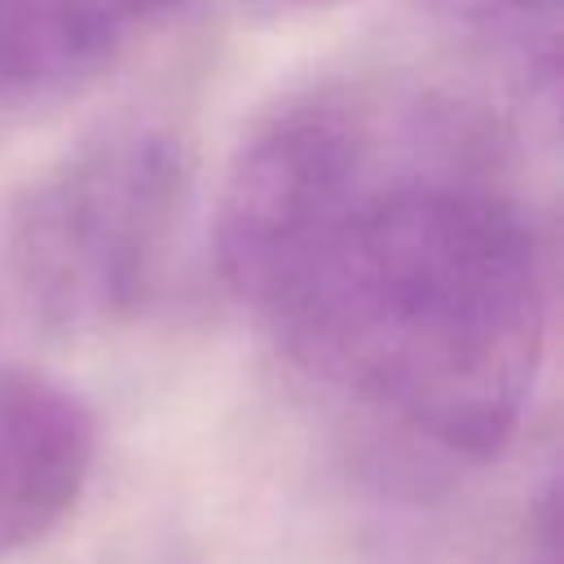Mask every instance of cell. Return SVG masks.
Segmentation results:
<instances>
[{"mask_svg": "<svg viewBox=\"0 0 564 564\" xmlns=\"http://www.w3.org/2000/svg\"><path fill=\"white\" fill-rule=\"evenodd\" d=\"M256 13L264 18H286V13H308V9H326V4H339V0H247Z\"/></svg>", "mask_w": 564, "mask_h": 564, "instance_id": "8", "label": "cell"}, {"mask_svg": "<svg viewBox=\"0 0 564 564\" xmlns=\"http://www.w3.org/2000/svg\"><path fill=\"white\" fill-rule=\"evenodd\" d=\"M97 463V419L44 370H0V560L40 546L79 502Z\"/></svg>", "mask_w": 564, "mask_h": 564, "instance_id": "4", "label": "cell"}, {"mask_svg": "<svg viewBox=\"0 0 564 564\" xmlns=\"http://www.w3.org/2000/svg\"><path fill=\"white\" fill-rule=\"evenodd\" d=\"M247 304L295 370L467 463L516 436L546 352L538 234L476 115L436 93Z\"/></svg>", "mask_w": 564, "mask_h": 564, "instance_id": "1", "label": "cell"}, {"mask_svg": "<svg viewBox=\"0 0 564 564\" xmlns=\"http://www.w3.org/2000/svg\"><path fill=\"white\" fill-rule=\"evenodd\" d=\"M555 516H560V507H555V489L546 485L542 507H538V555H542V564H555V542H560V533H555Z\"/></svg>", "mask_w": 564, "mask_h": 564, "instance_id": "7", "label": "cell"}, {"mask_svg": "<svg viewBox=\"0 0 564 564\" xmlns=\"http://www.w3.org/2000/svg\"><path fill=\"white\" fill-rule=\"evenodd\" d=\"M427 88L330 75L282 97L234 150L216 203V269L247 304L405 141Z\"/></svg>", "mask_w": 564, "mask_h": 564, "instance_id": "3", "label": "cell"}, {"mask_svg": "<svg viewBox=\"0 0 564 564\" xmlns=\"http://www.w3.org/2000/svg\"><path fill=\"white\" fill-rule=\"evenodd\" d=\"M189 189L181 137L145 115L106 119L31 176L4 220L9 278L53 335H97L145 308Z\"/></svg>", "mask_w": 564, "mask_h": 564, "instance_id": "2", "label": "cell"}, {"mask_svg": "<svg viewBox=\"0 0 564 564\" xmlns=\"http://www.w3.org/2000/svg\"><path fill=\"white\" fill-rule=\"evenodd\" d=\"M441 18L485 40L511 62L529 93H555L560 79V0H427Z\"/></svg>", "mask_w": 564, "mask_h": 564, "instance_id": "6", "label": "cell"}, {"mask_svg": "<svg viewBox=\"0 0 564 564\" xmlns=\"http://www.w3.org/2000/svg\"><path fill=\"white\" fill-rule=\"evenodd\" d=\"M176 0H0V101H53L106 70Z\"/></svg>", "mask_w": 564, "mask_h": 564, "instance_id": "5", "label": "cell"}]
</instances>
